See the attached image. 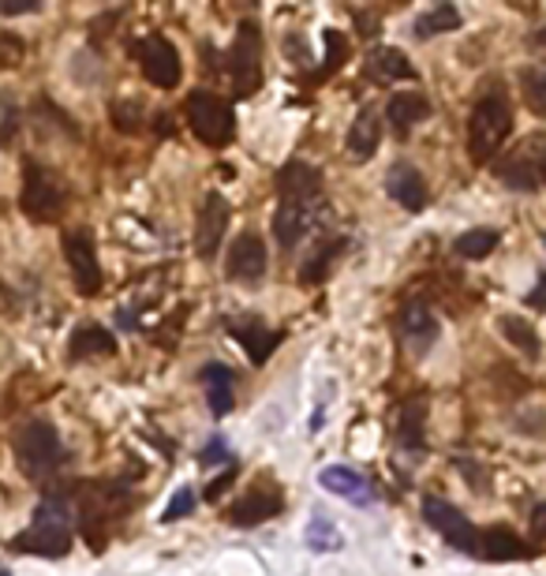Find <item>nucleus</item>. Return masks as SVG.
Masks as SVG:
<instances>
[{
	"mask_svg": "<svg viewBox=\"0 0 546 576\" xmlns=\"http://www.w3.org/2000/svg\"><path fill=\"white\" fill-rule=\"evenodd\" d=\"M277 191H281V202H277L274 214V236L284 251H292L296 243L307 240L310 228L318 225V217L326 210L322 176L307 161H289L277 173Z\"/></svg>",
	"mask_w": 546,
	"mask_h": 576,
	"instance_id": "obj_1",
	"label": "nucleus"
},
{
	"mask_svg": "<svg viewBox=\"0 0 546 576\" xmlns=\"http://www.w3.org/2000/svg\"><path fill=\"white\" fill-rule=\"evenodd\" d=\"M72 536H75V505L61 490V494L41 498L35 510V521H30L27 531L15 536L12 550H20V554H38V558H61L72 550Z\"/></svg>",
	"mask_w": 546,
	"mask_h": 576,
	"instance_id": "obj_2",
	"label": "nucleus"
},
{
	"mask_svg": "<svg viewBox=\"0 0 546 576\" xmlns=\"http://www.w3.org/2000/svg\"><path fill=\"white\" fill-rule=\"evenodd\" d=\"M15 461L30 479L46 483L68 464V449H64V438L56 435L53 423L30 420L15 430Z\"/></svg>",
	"mask_w": 546,
	"mask_h": 576,
	"instance_id": "obj_3",
	"label": "nucleus"
},
{
	"mask_svg": "<svg viewBox=\"0 0 546 576\" xmlns=\"http://www.w3.org/2000/svg\"><path fill=\"white\" fill-rule=\"evenodd\" d=\"M509 135H512L509 98L501 90L479 98L472 116H468V154H472L475 165H486V161L498 158V150L506 147Z\"/></svg>",
	"mask_w": 546,
	"mask_h": 576,
	"instance_id": "obj_4",
	"label": "nucleus"
},
{
	"mask_svg": "<svg viewBox=\"0 0 546 576\" xmlns=\"http://www.w3.org/2000/svg\"><path fill=\"white\" fill-rule=\"evenodd\" d=\"M20 206H23V214L38 225L61 222L64 206H68V184H64V176L53 173V168L38 165V161H27V165H23Z\"/></svg>",
	"mask_w": 546,
	"mask_h": 576,
	"instance_id": "obj_5",
	"label": "nucleus"
},
{
	"mask_svg": "<svg viewBox=\"0 0 546 576\" xmlns=\"http://www.w3.org/2000/svg\"><path fill=\"white\" fill-rule=\"evenodd\" d=\"M128 505H131L128 487H120V483H113V479H102V483H90V487L79 490L75 513H79L82 531L94 539V547H102L109 524H113L116 516L128 513Z\"/></svg>",
	"mask_w": 546,
	"mask_h": 576,
	"instance_id": "obj_6",
	"label": "nucleus"
},
{
	"mask_svg": "<svg viewBox=\"0 0 546 576\" xmlns=\"http://www.w3.org/2000/svg\"><path fill=\"white\" fill-rule=\"evenodd\" d=\"M229 79L237 98H251L263 87V30L258 23H240L237 41L229 49Z\"/></svg>",
	"mask_w": 546,
	"mask_h": 576,
	"instance_id": "obj_7",
	"label": "nucleus"
},
{
	"mask_svg": "<svg viewBox=\"0 0 546 576\" xmlns=\"http://www.w3.org/2000/svg\"><path fill=\"white\" fill-rule=\"evenodd\" d=\"M494 173L509 191H539L546 184V139L532 135L512 154L494 161Z\"/></svg>",
	"mask_w": 546,
	"mask_h": 576,
	"instance_id": "obj_8",
	"label": "nucleus"
},
{
	"mask_svg": "<svg viewBox=\"0 0 546 576\" xmlns=\"http://www.w3.org/2000/svg\"><path fill=\"white\" fill-rule=\"evenodd\" d=\"M188 124L191 132H195L199 142H206V147H225V142L232 139V132H237V116H232L229 101L217 98L214 90H195V95L188 98Z\"/></svg>",
	"mask_w": 546,
	"mask_h": 576,
	"instance_id": "obj_9",
	"label": "nucleus"
},
{
	"mask_svg": "<svg viewBox=\"0 0 546 576\" xmlns=\"http://www.w3.org/2000/svg\"><path fill=\"white\" fill-rule=\"evenodd\" d=\"M423 521L431 524V528L439 531V536H442L449 547L465 550V554H479V539H483V531H479L475 524L468 521V516L460 513L453 502L427 494V498H423Z\"/></svg>",
	"mask_w": 546,
	"mask_h": 576,
	"instance_id": "obj_10",
	"label": "nucleus"
},
{
	"mask_svg": "<svg viewBox=\"0 0 546 576\" xmlns=\"http://www.w3.org/2000/svg\"><path fill=\"white\" fill-rule=\"evenodd\" d=\"M270 270V251L258 233H240L229 248V262H225V277L237 285H258Z\"/></svg>",
	"mask_w": 546,
	"mask_h": 576,
	"instance_id": "obj_11",
	"label": "nucleus"
},
{
	"mask_svg": "<svg viewBox=\"0 0 546 576\" xmlns=\"http://www.w3.org/2000/svg\"><path fill=\"white\" fill-rule=\"evenodd\" d=\"M136 57H139L142 75H147L154 87L173 90L176 83H180V75H183L180 53H176V46H173V41H165L162 34H150V38H142L139 49H136Z\"/></svg>",
	"mask_w": 546,
	"mask_h": 576,
	"instance_id": "obj_12",
	"label": "nucleus"
},
{
	"mask_svg": "<svg viewBox=\"0 0 546 576\" xmlns=\"http://www.w3.org/2000/svg\"><path fill=\"white\" fill-rule=\"evenodd\" d=\"M232 206L221 191H206V199L199 202V222H195V251L199 259H214L217 248L225 240V228H229Z\"/></svg>",
	"mask_w": 546,
	"mask_h": 576,
	"instance_id": "obj_13",
	"label": "nucleus"
},
{
	"mask_svg": "<svg viewBox=\"0 0 546 576\" xmlns=\"http://www.w3.org/2000/svg\"><path fill=\"white\" fill-rule=\"evenodd\" d=\"M397 334H401V345H405L411 355H427L434 349V341H439L442 326L423 300H408L397 315Z\"/></svg>",
	"mask_w": 546,
	"mask_h": 576,
	"instance_id": "obj_14",
	"label": "nucleus"
},
{
	"mask_svg": "<svg viewBox=\"0 0 546 576\" xmlns=\"http://www.w3.org/2000/svg\"><path fill=\"white\" fill-rule=\"evenodd\" d=\"M64 255H68L75 288L82 296L102 292V262H98V248L90 240V233H68L64 236Z\"/></svg>",
	"mask_w": 546,
	"mask_h": 576,
	"instance_id": "obj_15",
	"label": "nucleus"
},
{
	"mask_svg": "<svg viewBox=\"0 0 546 576\" xmlns=\"http://www.w3.org/2000/svg\"><path fill=\"white\" fill-rule=\"evenodd\" d=\"M281 510H284L281 490L277 487H255V490H247V494H240L237 502H232L229 524H237V528H255V524H263V521H274Z\"/></svg>",
	"mask_w": 546,
	"mask_h": 576,
	"instance_id": "obj_16",
	"label": "nucleus"
},
{
	"mask_svg": "<svg viewBox=\"0 0 546 576\" xmlns=\"http://www.w3.org/2000/svg\"><path fill=\"white\" fill-rule=\"evenodd\" d=\"M318 487L344 498V502H356V505H371L374 502L371 479H367L364 472L348 468V464H330V468H322V472H318Z\"/></svg>",
	"mask_w": 546,
	"mask_h": 576,
	"instance_id": "obj_17",
	"label": "nucleus"
},
{
	"mask_svg": "<svg viewBox=\"0 0 546 576\" xmlns=\"http://www.w3.org/2000/svg\"><path fill=\"white\" fill-rule=\"evenodd\" d=\"M385 191H390L393 202L411 210V214H419V210L427 206V180L416 165H408V161H397V165L385 173Z\"/></svg>",
	"mask_w": 546,
	"mask_h": 576,
	"instance_id": "obj_18",
	"label": "nucleus"
},
{
	"mask_svg": "<svg viewBox=\"0 0 546 576\" xmlns=\"http://www.w3.org/2000/svg\"><path fill=\"white\" fill-rule=\"evenodd\" d=\"M378 142H382V121H378V109L364 105L356 121H352L348 135H344V150H348V158L356 161V165H364V161L374 158Z\"/></svg>",
	"mask_w": 546,
	"mask_h": 576,
	"instance_id": "obj_19",
	"label": "nucleus"
},
{
	"mask_svg": "<svg viewBox=\"0 0 546 576\" xmlns=\"http://www.w3.org/2000/svg\"><path fill=\"white\" fill-rule=\"evenodd\" d=\"M431 116V101L427 95H419V90H401V95H393L385 101V121H390V128L405 139L411 128H419V124Z\"/></svg>",
	"mask_w": 546,
	"mask_h": 576,
	"instance_id": "obj_20",
	"label": "nucleus"
},
{
	"mask_svg": "<svg viewBox=\"0 0 546 576\" xmlns=\"http://www.w3.org/2000/svg\"><path fill=\"white\" fill-rule=\"evenodd\" d=\"M364 72H367V79L371 83H405V79H416V67H411V61L401 49H393V46H378L367 53V61H364Z\"/></svg>",
	"mask_w": 546,
	"mask_h": 576,
	"instance_id": "obj_21",
	"label": "nucleus"
},
{
	"mask_svg": "<svg viewBox=\"0 0 546 576\" xmlns=\"http://www.w3.org/2000/svg\"><path fill=\"white\" fill-rule=\"evenodd\" d=\"M68 355L75 363L105 360V355H116V337L109 334L105 326H98V322H82V326H75L72 341H68Z\"/></svg>",
	"mask_w": 546,
	"mask_h": 576,
	"instance_id": "obj_22",
	"label": "nucleus"
},
{
	"mask_svg": "<svg viewBox=\"0 0 546 576\" xmlns=\"http://www.w3.org/2000/svg\"><path fill=\"white\" fill-rule=\"evenodd\" d=\"M423 427H427V401L423 397H411L397 412V446L411 456H423L427 449Z\"/></svg>",
	"mask_w": 546,
	"mask_h": 576,
	"instance_id": "obj_23",
	"label": "nucleus"
},
{
	"mask_svg": "<svg viewBox=\"0 0 546 576\" xmlns=\"http://www.w3.org/2000/svg\"><path fill=\"white\" fill-rule=\"evenodd\" d=\"M229 334H232V341H240L243 349H247L251 363H266V355H270L277 349V341H281L277 334H270V326H266L263 318H232Z\"/></svg>",
	"mask_w": 546,
	"mask_h": 576,
	"instance_id": "obj_24",
	"label": "nucleus"
},
{
	"mask_svg": "<svg viewBox=\"0 0 546 576\" xmlns=\"http://www.w3.org/2000/svg\"><path fill=\"white\" fill-rule=\"evenodd\" d=\"M203 386H206V401H209V409H214V416L232 412V404H237V375H232L229 367L209 363L203 371Z\"/></svg>",
	"mask_w": 546,
	"mask_h": 576,
	"instance_id": "obj_25",
	"label": "nucleus"
},
{
	"mask_svg": "<svg viewBox=\"0 0 546 576\" xmlns=\"http://www.w3.org/2000/svg\"><path fill=\"white\" fill-rule=\"evenodd\" d=\"M532 550L520 543V536L506 524H498V528H486L483 539H479V558H486V562H512V558H528Z\"/></svg>",
	"mask_w": 546,
	"mask_h": 576,
	"instance_id": "obj_26",
	"label": "nucleus"
},
{
	"mask_svg": "<svg viewBox=\"0 0 546 576\" xmlns=\"http://www.w3.org/2000/svg\"><path fill=\"white\" fill-rule=\"evenodd\" d=\"M449 30H460V12L453 4H434L431 12H423L411 23V34H416L419 41L434 38V34H449Z\"/></svg>",
	"mask_w": 546,
	"mask_h": 576,
	"instance_id": "obj_27",
	"label": "nucleus"
},
{
	"mask_svg": "<svg viewBox=\"0 0 546 576\" xmlns=\"http://www.w3.org/2000/svg\"><path fill=\"white\" fill-rule=\"evenodd\" d=\"M498 228H468V233L457 236V243H453V251H457L460 259H486L494 248H498Z\"/></svg>",
	"mask_w": 546,
	"mask_h": 576,
	"instance_id": "obj_28",
	"label": "nucleus"
},
{
	"mask_svg": "<svg viewBox=\"0 0 546 576\" xmlns=\"http://www.w3.org/2000/svg\"><path fill=\"white\" fill-rule=\"evenodd\" d=\"M304 539H307V547H310V550H318V554H333V550H341V547H344L341 528L330 521V516H310Z\"/></svg>",
	"mask_w": 546,
	"mask_h": 576,
	"instance_id": "obj_29",
	"label": "nucleus"
},
{
	"mask_svg": "<svg viewBox=\"0 0 546 576\" xmlns=\"http://www.w3.org/2000/svg\"><path fill=\"white\" fill-rule=\"evenodd\" d=\"M520 95H524V105L546 121V67L532 64L520 72Z\"/></svg>",
	"mask_w": 546,
	"mask_h": 576,
	"instance_id": "obj_30",
	"label": "nucleus"
},
{
	"mask_svg": "<svg viewBox=\"0 0 546 576\" xmlns=\"http://www.w3.org/2000/svg\"><path fill=\"white\" fill-rule=\"evenodd\" d=\"M498 326H501V334H506V341L517 345L524 355H539V337H535L532 322H524L520 315H501Z\"/></svg>",
	"mask_w": 546,
	"mask_h": 576,
	"instance_id": "obj_31",
	"label": "nucleus"
},
{
	"mask_svg": "<svg viewBox=\"0 0 546 576\" xmlns=\"http://www.w3.org/2000/svg\"><path fill=\"white\" fill-rule=\"evenodd\" d=\"M341 248H344L341 240H333L330 248H318V251H315V259H307V262H304V281H307V285L322 281V277L330 274V262H333V255H338Z\"/></svg>",
	"mask_w": 546,
	"mask_h": 576,
	"instance_id": "obj_32",
	"label": "nucleus"
},
{
	"mask_svg": "<svg viewBox=\"0 0 546 576\" xmlns=\"http://www.w3.org/2000/svg\"><path fill=\"white\" fill-rule=\"evenodd\" d=\"M23 116H20V105H15V98L8 95V90H0V142H12L15 132H20Z\"/></svg>",
	"mask_w": 546,
	"mask_h": 576,
	"instance_id": "obj_33",
	"label": "nucleus"
},
{
	"mask_svg": "<svg viewBox=\"0 0 546 576\" xmlns=\"http://www.w3.org/2000/svg\"><path fill=\"white\" fill-rule=\"evenodd\" d=\"M191 510H195V490H191V487H180V490H176V494L169 498V510H165L162 521H165V524L183 521V516H188Z\"/></svg>",
	"mask_w": 546,
	"mask_h": 576,
	"instance_id": "obj_34",
	"label": "nucleus"
},
{
	"mask_svg": "<svg viewBox=\"0 0 546 576\" xmlns=\"http://www.w3.org/2000/svg\"><path fill=\"white\" fill-rule=\"evenodd\" d=\"M109 113H113V124L120 132H139V105H128V101H116L113 109H109Z\"/></svg>",
	"mask_w": 546,
	"mask_h": 576,
	"instance_id": "obj_35",
	"label": "nucleus"
},
{
	"mask_svg": "<svg viewBox=\"0 0 546 576\" xmlns=\"http://www.w3.org/2000/svg\"><path fill=\"white\" fill-rule=\"evenodd\" d=\"M20 61H23V41L12 38V34L0 38V67H15Z\"/></svg>",
	"mask_w": 546,
	"mask_h": 576,
	"instance_id": "obj_36",
	"label": "nucleus"
},
{
	"mask_svg": "<svg viewBox=\"0 0 546 576\" xmlns=\"http://www.w3.org/2000/svg\"><path fill=\"white\" fill-rule=\"evenodd\" d=\"M41 12V0H0V15H30Z\"/></svg>",
	"mask_w": 546,
	"mask_h": 576,
	"instance_id": "obj_37",
	"label": "nucleus"
},
{
	"mask_svg": "<svg viewBox=\"0 0 546 576\" xmlns=\"http://www.w3.org/2000/svg\"><path fill=\"white\" fill-rule=\"evenodd\" d=\"M217 461H232V453L225 449L221 438H214V442H209L203 453H199V464H217Z\"/></svg>",
	"mask_w": 546,
	"mask_h": 576,
	"instance_id": "obj_38",
	"label": "nucleus"
},
{
	"mask_svg": "<svg viewBox=\"0 0 546 576\" xmlns=\"http://www.w3.org/2000/svg\"><path fill=\"white\" fill-rule=\"evenodd\" d=\"M232 483H237V464H232V468L225 472V476H217L214 487H206V498H209V502H214V498H221V490H229Z\"/></svg>",
	"mask_w": 546,
	"mask_h": 576,
	"instance_id": "obj_39",
	"label": "nucleus"
},
{
	"mask_svg": "<svg viewBox=\"0 0 546 576\" xmlns=\"http://www.w3.org/2000/svg\"><path fill=\"white\" fill-rule=\"evenodd\" d=\"M528 308L546 311V274H539V281H535V288L528 292Z\"/></svg>",
	"mask_w": 546,
	"mask_h": 576,
	"instance_id": "obj_40",
	"label": "nucleus"
},
{
	"mask_svg": "<svg viewBox=\"0 0 546 576\" xmlns=\"http://www.w3.org/2000/svg\"><path fill=\"white\" fill-rule=\"evenodd\" d=\"M532 536L535 539H546V502H539L532 510Z\"/></svg>",
	"mask_w": 546,
	"mask_h": 576,
	"instance_id": "obj_41",
	"label": "nucleus"
},
{
	"mask_svg": "<svg viewBox=\"0 0 546 576\" xmlns=\"http://www.w3.org/2000/svg\"><path fill=\"white\" fill-rule=\"evenodd\" d=\"M532 41H535V46H539V49H546V27H543V30H535V38H532Z\"/></svg>",
	"mask_w": 546,
	"mask_h": 576,
	"instance_id": "obj_42",
	"label": "nucleus"
},
{
	"mask_svg": "<svg viewBox=\"0 0 546 576\" xmlns=\"http://www.w3.org/2000/svg\"><path fill=\"white\" fill-rule=\"evenodd\" d=\"M0 576H8V569H4V565H0Z\"/></svg>",
	"mask_w": 546,
	"mask_h": 576,
	"instance_id": "obj_43",
	"label": "nucleus"
}]
</instances>
